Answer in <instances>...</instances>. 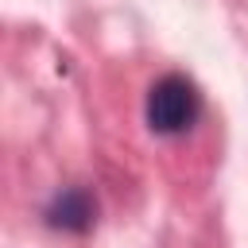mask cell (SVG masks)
Masks as SVG:
<instances>
[{
    "instance_id": "6da1fadb",
    "label": "cell",
    "mask_w": 248,
    "mask_h": 248,
    "mask_svg": "<svg viewBox=\"0 0 248 248\" xmlns=\"http://www.w3.org/2000/svg\"><path fill=\"white\" fill-rule=\"evenodd\" d=\"M143 116H147V128L155 136H182L202 116V93L186 74H163L147 89Z\"/></svg>"
},
{
    "instance_id": "7a4b0ae2",
    "label": "cell",
    "mask_w": 248,
    "mask_h": 248,
    "mask_svg": "<svg viewBox=\"0 0 248 248\" xmlns=\"http://www.w3.org/2000/svg\"><path fill=\"white\" fill-rule=\"evenodd\" d=\"M97 221V205L89 198V190L81 186H66L54 194V202L46 205V225L62 229V232H89Z\"/></svg>"
}]
</instances>
